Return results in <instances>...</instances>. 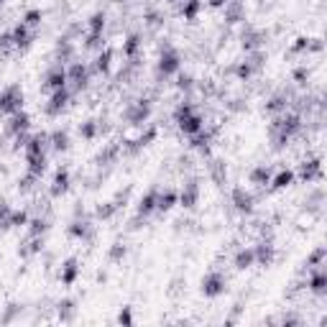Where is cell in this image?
<instances>
[{
	"label": "cell",
	"mask_w": 327,
	"mask_h": 327,
	"mask_svg": "<svg viewBox=\"0 0 327 327\" xmlns=\"http://www.w3.org/2000/svg\"><path fill=\"white\" fill-rule=\"evenodd\" d=\"M176 123H179V128H182L187 136H197V133H202V118L195 112V108L192 105H182L176 110Z\"/></svg>",
	"instance_id": "obj_1"
},
{
	"label": "cell",
	"mask_w": 327,
	"mask_h": 327,
	"mask_svg": "<svg viewBox=\"0 0 327 327\" xmlns=\"http://www.w3.org/2000/svg\"><path fill=\"white\" fill-rule=\"evenodd\" d=\"M21 103H23V95L18 87H5L0 92V112H18Z\"/></svg>",
	"instance_id": "obj_2"
},
{
	"label": "cell",
	"mask_w": 327,
	"mask_h": 327,
	"mask_svg": "<svg viewBox=\"0 0 327 327\" xmlns=\"http://www.w3.org/2000/svg\"><path fill=\"white\" fill-rule=\"evenodd\" d=\"M225 284H228L225 276L218 274V271H212V274L205 276V281H202V291H205V297H218V294L225 291Z\"/></svg>",
	"instance_id": "obj_3"
},
{
	"label": "cell",
	"mask_w": 327,
	"mask_h": 327,
	"mask_svg": "<svg viewBox=\"0 0 327 327\" xmlns=\"http://www.w3.org/2000/svg\"><path fill=\"white\" fill-rule=\"evenodd\" d=\"M179 54H176V49H172V46H166L164 49V54H161V59H159V72L164 74V77H169V74H174V72H179Z\"/></svg>",
	"instance_id": "obj_4"
},
{
	"label": "cell",
	"mask_w": 327,
	"mask_h": 327,
	"mask_svg": "<svg viewBox=\"0 0 327 327\" xmlns=\"http://www.w3.org/2000/svg\"><path fill=\"white\" fill-rule=\"evenodd\" d=\"M233 202H235V207L243 210V212H251V210H253V197L248 195L243 187H238V189L233 192Z\"/></svg>",
	"instance_id": "obj_5"
},
{
	"label": "cell",
	"mask_w": 327,
	"mask_h": 327,
	"mask_svg": "<svg viewBox=\"0 0 327 327\" xmlns=\"http://www.w3.org/2000/svg\"><path fill=\"white\" fill-rule=\"evenodd\" d=\"M66 97H69V95H66L64 87H62V89H54V97H51V105H49V112H51V115H56V112H59V110L66 105Z\"/></svg>",
	"instance_id": "obj_6"
},
{
	"label": "cell",
	"mask_w": 327,
	"mask_h": 327,
	"mask_svg": "<svg viewBox=\"0 0 327 327\" xmlns=\"http://www.w3.org/2000/svg\"><path fill=\"white\" fill-rule=\"evenodd\" d=\"M46 85H49L51 89H62V87H66V72H64V69H54V72L46 77Z\"/></svg>",
	"instance_id": "obj_7"
},
{
	"label": "cell",
	"mask_w": 327,
	"mask_h": 327,
	"mask_svg": "<svg viewBox=\"0 0 327 327\" xmlns=\"http://www.w3.org/2000/svg\"><path fill=\"white\" fill-rule=\"evenodd\" d=\"M253 263H256V251H253V248L240 251L238 256H235V266H238V268H248V266H253Z\"/></svg>",
	"instance_id": "obj_8"
},
{
	"label": "cell",
	"mask_w": 327,
	"mask_h": 327,
	"mask_svg": "<svg viewBox=\"0 0 327 327\" xmlns=\"http://www.w3.org/2000/svg\"><path fill=\"white\" fill-rule=\"evenodd\" d=\"M69 189V172H59L54 179V195H64Z\"/></svg>",
	"instance_id": "obj_9"
},
{
	"label": "cell",
	"mask_w": 327,
	"mask_h": 327,
	"mask_svg": "<svg viewBox=\"0 0 327 327\" xmlns=\"http://www.w3.org/2000/svg\"><path fill=\"white\" fill-rule=\"evenodd\" d=\"M195 202H197V184H187V189L182 192V205L195 207Z\"/></svg>",
	"instance_id": "obj_10"
},
{
	"label": "cell",
	"mask_w": 327,
	"mask_h": 327,
	"mask_svg": "<svg viewBox=\"0 0 327 327\" xmlns=\"http://www.w3.org/2000/svg\"><path fill=\"white\" fill-rule=\"evenodd\" d=\"M156 202H159V192H149V195L141 199V212H151L156 207Z\"/></svg>",
	"instance_id": "obj_11"
},
{
	"label": "cell",
	"mask_w": 327,
	"mask_h": 327,
	"mask_svg": "<svg viewBox=\"0 0 327 327\" xmlns=\"http://www.w3.org/2000/svg\"><path fill=\"white\" fill-rule=\"evenodd\" d=\"M202 8V0H187V5H184V18L189 21H195L197 18V10Z\"/></svg>",
	"instance_id": "obj_12"
},
{
	"label": "cell",
	"mask_w": 327,
	"mask_h": 327,
	"mask_svg": "<svg viewBox=\"0 0 327 327\" xmlns=\"http://www.w3.org/2000/svg\"><path fill=\"white\" fill-rule=\"evenodd\" d=\"M325 284H327V279H325V274H322V271H317V274L312 276V281H309L312 291H317V294H322V291H325Z\"/></svg>",
	"instance_id": "obj_13"
},
{
	"label": "cell",
	"mask_w": 327,
	"mask_h": 327,
	"mask_svg": "<svg viewBox=\"0 0 327 327\" xmlns=\"http://www.w3.org/2000/svg\"><path fill=\"white\" fill-rule=\"evenodd\" d=\"M176 202V195L174 192H166V195H159V202H156V207L159 210H169Z\"/></svg>",
	"instance_id": "obj_14"
},
{
	"label": "cell",
	"mask_w": 327,
	"mask_h": 327,
	"mask_svg": "<svg viewBox=\"0 0 327 327\" xmlns=\"http://www.w3.org/2000/svg\"><path fill=\"white\" fill-rule=\"evenodd\" d=\"M74 276H77V261H69V263L64 266L62 281H64V284H72V281H74Z\"/></svg>",
	"instance_id": "obj_15"
},
{
	"label": "cell",
	"mask_w": 327,
	"mask_h": 327,
	"mask_svg": "<svg viewBox=\"0 0 327 327\" xmlns=\"http://www.w3.org/2000/svg\"><path fill=\"white\" fill-rule=\"evenodd\" d=\"M291 179H294V174H291V172H281V174L274 179V187H276V189H284V187L291 184Z\"/></svg>",
	"instance_id": "obj_16"
},
{
	"label": "cell",
	"mask_w": 327,
	"mask_h": 327,
	"mask_svg": "<svg viewBox=\"0 0 327 327\" xmlns=\"http://www.w3.org/2000/svg\"><path fill=\"white\" fill-rule=\"evenodd\" d=\"M23 23H26L28 28H36V26L41 23V10H28V13H26V21H23Z\"/></svg>",
	"instance_id": "obj_17"
},
{
	"label": "cell",
	"mask_w": 327,
	"mask_h": 327,
	"mask_svg": "<svg viewBox=\"0 0 327 327\" xmlns=\"http://www.w3.org/2000/svg\"><path fill=\"white\" fill-rule=\"evenodd\" d=\"M66 141H69V138H66V133H59V131L51 136V143H54L56 151H64V149H66Z\"/></svg>",
	"instance_id": "obj_18"
},
{
	"label": "cell",
	"mask_w": 327,
	"mask_h": 327,
	"mask_svg": "<svg viewBox=\"0 0 327 327\" xmlns=\"http://www.w3.org/2000/svg\"><path fill=\"white\" fill-rule=\"evenodd\" d=\"M317 174H320V161H309V166L302 169V176L304 179H312V176H317Z\"/></svg>",
	"instance_id": "obj_19"
},
{
	"label": "cell",
	"mask_w": 327,
	"mask_h": 327,
	"mask_svg": "<svg viewBox=\"0 0 327 327\" xmlns=\"http://www.w3.org/2000/svg\"><path fill=\"white\" fill-rule=\"evenodd\" d=\"M251 179H253V184H266V182H268V169H263V166L256 169Z\"/></svg>",
	"instance_id": "obj_20"
},
{
	"label": "cell",
	"mask_w": 327,
	"mask_h": 327,
	"mask_svg": "<svg viewBox=\"0 0 327 327\" xmlns=\"http://www.w3.org/2000/svg\"><path fill=\"white\" fill-rule=\"evenodd\" d=\"M110 59H112V51L108 49L103 56H100V59H97V69L100 72H108V66H110Z\"/></svg>",
	"instance_id": "obj_21"
},
{
	"label": "cell",
	"mask_w": 327,
	"mask_h": 327,
	"mask_svg": "<svg viewBox=\"0 0 327 327\" xmlns=\"http://www.w3.org/2000/svg\"><path fill=\"white\" fill-rule=\"evenodd\" d=\"M136 49H138V36H131L128 44H126V54L133 56V54H136Z\"/></svg>",
	"instance_id": "obj_22"
},
{
	"label": "cell",
	"mask_w": 327,
	"mask_h": 327,
	"mask_svg": "<svg viewBox=\"0 0 327 327\" xmlns=\"http://www.w3.org/2000/svg\"><path fill=\"white\" fill-rule=\"evenodd\" d=\"M120 322H131V312L126 309V312H120V317H118Z\"/></svg>",
	"instance_id": "obj_23"
},
{
	"label": "cell",
	"mask_w": 327,
	"mask_h": 327,
	"mask_svg": "<svg viewBox=\"0 0 327 327\" xmlns=\"http://www.w3.org/2000/svg\"><path fill=\"white\" fill-rule=\"evenodd\" d=\"M210 5H215V8H220V5H228V0H210Z\"/></svg>",
	"instance_id": "obj_24"
},
{
	"label": "cell",
	"mask_w": 327,
	"mask_h": 327,
	"mask_svg": "<svg viewBox=\"0 0 327 327\" xmlns=\"http://www.w3.org/2000/svg\"><path fill=\"white\" fill-rule=\"evenodd\" d=\"M169 3H179V0H169Z\"/></svg>",
	"instance_id": "obj_25"
}]
</instances>
